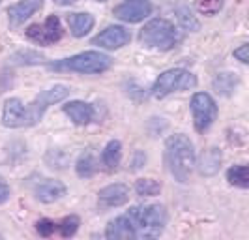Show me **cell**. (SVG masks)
Returning a JSON list of instances; mask_svg holds the SVG:
<instances>
[{"label": "cell", "instance_id": "1", "mask_svg": "<svg viewBox=\"0 0 249 240\" xmlns=\"http://www.w3.org/2000/svg\"><path fill=\"white\" fill-rule=\"evenodd\" d=\"M165 160L171 175L178 182H187L195 167V150L186 135H173L165 147Z\"/></svg>", "mask_w": 249, "mask_h": 240}, {"label": "cell", "instance_id": "2", "mask_svg": "<svg viewBox=\"0 0 249 240\" xmlns=\"http://www.w3.org/2000/svg\"><path fill=\"white\" fill-rule=\"evenodd\" d=\"M135 239H156L160 237L167 223V212L161 204L135 206L127 212Z\"/></svg>", "mask_w": 249, "mask_h": 240}, {"label": "cell", "instance_id": "3", "mask_svg": "<svg viewBox=\"0 0 249 240\" xmlns=\"http://www.w3.org/2000/svg\"><path fill=\"white\" fill-rule=\"evenodd\" d=\"M112 66V58L98 53V51H85L71 58H64L58 62H51L49 70L54 72H77V74H101Z\"/></svg>", "mask_w": 249, "mask_h": 240}, {"label": "cell", "instance_id": "4", "mask_svg": "<svg viewBox=\"0 0 249 240\" xmlns=\"http://www.w3.org/2000/svg\"><path fill=\"white\" fill-rule=\"evenodd\" d=\"M197 85V79L191 72L176 68V70H169L156 79L154 87H152V96L156 100H163L169 94H173L176 90H186L193 89Z\"/></svg>", "mask_w": 249, "mask_h": 240}, {"label": "cell", "instance_id": "5", "mask_svg": "<svg viewBox=\"0 0 249 240\" xmlns=\"http://www.w3.org/2000/svg\"><path fill=\"white\" fill-rule=\"evenodd\" d=\"M139 39L148 45V47H158V49H171L175 47L178 41V34H176L175 26L171 25L165 19H154L144 28L141 30Z\"/></svg>", "mask_w": 249, "mask_h": 240}, {"label": "cell", "instance_id": "6", "mask_svg": "<svg viewBox=\"0 0 249 240\" xmlns=\"http://www.w3.org/2000/svg\"><path fill=\"white\" fill-rule=\"evenodd\" d=\"M68 94H70V89L66 85H54L51 89L43 90L39 96H36L28 103V107H25V126H32V124L39 122L43 113L49 109L51 105L62 101Z\"/></svg>", "mask_w": 249, "mask_h": 240}, {"label": "cell", "instance_id": "7", "mask_svg": "<svg viewBox=\"0 0 249 240\" xmlns=\"http://www.w3.org/2000/svg\"><path fill=\"white\" fill-rule=\"evenodd\" d=\"M191 113H193V122H195L197 131L202 133L212 126L213 120L217 118V105L208 94L197 92L191 98Z\"/></svg>", "mask_w": 249, "mask_h": 240}, {"label": "cell", "instance_id": "8", "mask_svg": "<svg viewBox=\"0 0 249 240\" xmlns=\"http://www.w3.org/2000/svg\"><path fill=\"white\" fill-rule=\"evenodd\" d=\"M62 25L56 15H49L43 25H30L26 28V36L39 45H53L62 38Z\"/></svg>", "mask_w": 249, "mask_h": 240}, {"label": "cell", "instance_id": "9", "mask_svg": "<svg viewBox=\"0 0 249 240\" xmlns=\"http://www.w3.org/2000/svg\"><path fill=\"white\" fill-rule=\"evenodd\" d=\"M127 201H129V188L125 184H111L98 193V206L103 212L109 208L122 206Z\"/></svg>", "mask_w": 249, "mask_h": 240}, {"label": "cell", "instance_id": "10", "mask_svg": "<svg viewBox=\"0 0 249 240\" xmlns=\"http://www.w3.org/2000/svg\"><path fill=\"white\" fill-rule=\"evenodd\" d=\"M129 39H131V34L124 26H109L92 39V43L100 45L103 49H120L125 43H129Z\"/></svg>", "mask_w": 249, "mask_h": 240}, {"label": "cell", "instance_id": "11", "mask_svg": "<svg viewBox=\"0 0 249 240\" xmlns=\"http://www.w3.org/2000/svg\"><path fill=\"white\" fill-rule=\"evenodd\" d=\"M152 12V6L144 0H133V2H125L120 4L118 8H114V17L124 21V23H139L142 19H146Z\"/></svg>", "mask_w": 249, "mask_h": 240}, {"label": "cell", "instance_id": "12", "mask_svg": "<svg viewBox=\"0 0 249 240\" xmlns=\"http://www.w3.org/2000/svg\"><path fill=\"white\" fill-rule=\"evenodd\" d=\"M41 6H43V0H23V2L12 6V8L8 10L10 25L17 26V25H21V23H25L26 19H28L30 15H34Z\"/></svg>", "mask_w": 249, "mask_h": 240}, {"label": "cell", "instance_id": "13", "mask_svg": "<svg viewBox=\"0 0 249 240\" xmlns=\"http://www.w3.org/2000/svg\"><path fill=\"white\" fill-rule=\"evenodd\" d=\"M2 122L8 128H21L25 126V105L23 101L12 98L4 103V113H2Z\"/></svg>", "mask_w": 249, "mask_h": 240}, {"label": "cell", "instance_id": "14", "mask_svg": "<svg viewBox=\"0 0 249 240\" xmlns=\"http://www.w3.org/2000/svg\"><path fill=\"white\" fill-rule=\"evenodd\" d=\"M66 195V186L58 180H43L36 186V197L41 203H54Z\"/></svg>", "mask_w": 249, "mask_h": 240}, {"label": "cell", "instance_id": "15", "mask_svg": "<svg viewBox=\"0 0 249 240\" xmlns=\"http://www.w3.org/2000/svg\"><path fill=\"white\" fill-rule=\"evenodd\" d=\"M64 113L68 114L75 124L79 126H85L88 124L92 118H94V109L90 103H85V101H70L64 105Z\"/></svg>", "mask_w": 249, "mask_h": 240}, {"label": "cell", "instance_id": "16", "mask_svg": "<svg viewBox=\"0 0 249 240\" xmlns=\"http://www.w3.org/2000/svg\"><path fill=\"white\" fill-rule=\"evenodd\" d=\"M105 237H107V239H114V240L135 239V235H133V227H131V222H129L127 214L118 216L116 220H112L111 223L107 225Z\"/></svg>", "mask_w": 249, "mask_h": 240}, {"label": "cell", "instance_id": "17", "mask_svg": "<svg viewBox=\"0 0 249 240\" xmlns=\"http://www.w3.org/2000/svg\"><path fill=\"white\" fill-rule=\"evenodd\" d=\"M68 25L75 38H83L88 34L94 26V17L90 13H70L68 15Z\"/></svg>", "mask_w": 249, "mask_h": 240}, {"label": "cell", "instance_id": "18", "mask_svg": "<svg viewBox=\"0 0 249 240\" xmlns=\"http://www.w3.org/2000/svg\"><path fill=\"white\" fill-rule=\"evenodd\" d=\"M120 158H122V147L118 141H111L107 143L105 150L101 154V162L107 167V171H116L118 164H120Z\"/></svg>", "mask_w": 249, "mask_h": 240}, {"label": "cell", "instance_id": "19", "mask_svg": "<svg viewBox=\"0 0 249 240\" xmlns=\"http://www.w3.org/2000/svg\"><path fill=\"white\" fill-rule=\"evenodd\" d=\"M219 164H221V154L215 148H210L200 160V173L202 175H212L219 169Z\"/></svg>", "mask_w": 249, "mask_h": 240}, {"label": "cell", "instance_id": "20", "mask_svg": "<svg viewBox=\"0 0 249 240\" xmlns=\"http://www.w3.org/2000/svg\"><path fill=\"white\" fill-rule=\"evenodd\" d=\"M227 178L231 184H234L238 188H248L249 186V173H248V165H234L229 169Z\"/></svg>", "mask_w": 249, "mask_h": 240}, {"label": "cell", "instance_id": "21", "mask_svg": "<svg viewBox=\"0 0 249 240\" xmlns=\"http://www.w3.org/2000/svg\"><path fill=\"white\" fill-rule=\"evenodd\" d=\"M176 17H178V23L182 25V28H186V30H191V32H195V30H199L200 28V23L199 19L195 17V13L191 12L189 8H178V12H176Z\"/></svg>", "mask_w": 249, "mask_h": 240}, {"label": "cell", "instance_id": "22", "mask_svg": "<svg viewBox=\"0 0 249 240\" xmlns=\"http://www.w3.org/2000/svg\"><path fill=\"white\" fill-rule=\"evenodd\" d=\"M236 85H238V77L234 74H219V75L215 77V81H213L215 90L225 94V96H229L234 90Z\"/></svg>", "mask_w": 249, "mask_h": 240}, {"label": "cell", "instance_id": "23", "mask_svg": "<svg viewBox=\"0 0 249 240\" xmlns=\"http://www.w3.org/2000/svg\"><path fill=\"white\" fill-rule=\"evenodd\" d=\"M96 169H98V165H96V160H94V156L87 152V154H83L81 158H79V162H77V175L83 178H88L92 177L94 173H96Z\"/></svg>", "mask_w": 249, "mask_h": 240}, {"label": "cell", "instance_id": "24", "mask_svg": "<svg viewBox=\"0 0 249 240\" xmlns=\"http://www.w3.org/2000/svg\"><path fill=\"white\" fill-rule=\"evenodd\" d=\"M135 191L139 195H144V197H152V195H158L161 191V184L154 178H141L135 184Z\"/></svg>", "mask_w": 249, "mask_h": 240}, {"label": "cell", "instance_id": "25", "mask_svg": "<svg viewBox=\"0 0 249 240\" xmlns=\"http://www.w3.org/2000/svg\"><path fill=\"white\" fill-rule=\"evenodd\" d=\"M79 218L77 216H68V218H64L60 223H56V231H60V235L62 237H71L75 235V231L79 229Z\"/></svg>", "mask_w": 249, "mask_h": 240}, {"label": "cell", "instance_id": "26", "mask_svg": "<svg viewBox=\"0 0 249 240\" xmlns=\"http://www.w3.org/2000/svg\"><path fill=\"white\" fill-rule=\"evenodd\" d=\"M223 8V0H197V10L204 15H215Z\"/></svg>", "mask_w": 249, "mask_h": 240}, {"label": "cell", "instance_id": "27", "mask_svg": "<svg viewBox=\"0 0 249 240\" xmlns=\"http://www.w3.org/2000/svg\"><path fill=\"white\" fill-rule=\"evenodd\" d=\"M12 60L17 64H37L43 60V56L39 53H34V51H23V53L13 55Z\"/></svg>", "mask_w": 249, "mask_h": 240}, {"label": "cell", "instance_id": "28", "mask_svg": "<svg viewBox=\"0 0 249 240\" xmlns=\"http://www.w3.org/2000/svg\"><path fill=\"white\" fill-rule=\"evenodd\" d=\"M36 229L41 237H51V235L56 231V223H54V222H51V220H39Z\"/></svg>", "mask_w": 249, "mask_h": 240}, {"label": "cell", "instance_id": "29", "mask_svg": "<svg viewBox=\"0 0 249 240\" xmlns=\"http://www.w3.org/2000/svg\"><path fill=\"white\" fill-rule=\"evenodd\" d=\"M249 45L248 43H244V45H240V47H238V49H234V56H236L238 60H240V62H249Z\"/></svg>", "mask_w": 249, "mask_h": 240}, {"label": "cell", "instance_id": "30", "mask_svg": "<svg viewBox=\"0 0 249 240\" xmlns=\"http://www.w3.org/2000/svg\"><path fill=\"white\" fill-rule=\"evenodd\" d=\"M8 197H10V188L4 180H0V203H4Z\"/></svg>", "mask_w": 249, "mask_h": 240}, {"label": "cell", "instance_id": "31", "mask_svg": "<svg viewBox=\"0 0 249 240\" xmlns=\"http://www.w3.org/2000/svg\"><path fill=\"white\" fill-rule=\"evenodd\" d=\"M54 4H58V6H70V4H73L75 0H53Z\"/></svg>", "mask_w": 249, "mask_h": 240}, {"label": "cell", "instance_id": "32", "mask_svg": "<svg viewBox=\"0 0 249 240\" xmlns=\"http://www.w3.org/2000/svg\"><path fill=\"white\" fill-rule=\"evenodd\" d=\"M96 2H105V0H96Z\"/></svg>", "mask_w": 249, "mask_h": 240}, {"label": "cell", "instance_id": "33", "mask_svg": "<svg viewBox=\"0 0 249 240\" xmlns=\"http://www.w3.org/2000/svg\"><path fill=\"white\" fill-rule=\"evenodd\" d=\"M0 2H2V0H0Z\"/></svg>", "mask_w": 249, "mask_h": 240}]
</instances>
